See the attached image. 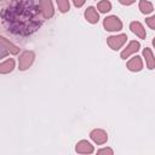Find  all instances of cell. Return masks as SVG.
Segmentation results:
<instances>
[{
  "label": "cell",
  "instance_id": "1",
  "mask_svg": "<svg viewBox=\"0 0 155 155\" xmlns=\"http://www.w3.org/2000/svg\"><path fill=\"white\" fill-rule=\"evenodd\" d=\"M103 25H104L105 30H108V31H117V30L122 29V22L116 16L105 17L103 21Z\"/></svg>",
  "mask_w": 155,
  "mask_h": 155
},
{
  "label": "cell",
  "instance_id": "2",
  "mask_svg": "<svg viewBox=\"0 0 155 155\" xmlns=\"http://www.w3.org/2000/svg\"><path fill=\"white\" fill-rule=\"evenodd\" d=\"M34 58H35V53H34L33 51H24V52L19 56V62H18L19 70H25V69H28V68L33 64Z\"/></svg>",
  "mask_w": 155,
  "mask_h": 155
},
{
  "label": "cell",
  "instance_id": "3",
  "mask_svg": "<svg viewBox=\"0 0 155 155\" xmlns=\"http://www.w3.org/2000/svg\"><path fill=\"white\" fill-rule=\"evenodd\" d=\"M127 40V36L126 34H120V35H113V36H109L107 39V44L108 46L111 48V50H119Z\"/></svg>",
  "mask_w": 155,
  "mask_h": 155
},
{
  "label": "cell",
  "instance_id": "4",
  "mask_svg": "<svg viewBox=\"0 0 155 155\" xmlns=\"http://www.w3.org/2000/svg\"><path fill=\"white\" fill-rule=\"evenodd\" d=\"M0 41H1V50H2L1 57H5L7 52H8V53H12V54H17V53L19 52V47L16 46V45H13L12 42H10L6 38L1 36V38H0Z\"/></svg>",
  "mask_w": 155,
  "mask_h": 155
},
{
  "label": "cell",
  "instance_id": "5",
  "mask_svg": "<svg viewBox=\"0 0 155 155\" xmlns=\"http://www.w3.org/2000/svg\"><path fill=\"white\" fill-rule=\"evenodd\" d=\"M39 8L44 18H51L54 13L51 0H39Z\"/></svg>",
  "mask_w": 155,
  "mask_h": 155
},
{
  "label": "cell",
  "instance_id": "6",
  "mask_svg": "<svg viewBox=\"0 0 155 155\" xmlns=\"http://www.w3.org/2000/svg\"><path fill=\"white\" fill-rule=\"evenodd\" d=\"M90 137L91 139L97 143V144H104L107 140H108V134L104 130H101V128H96L93 131H91L90 133Z\"/></svg>",
  "mask_w": 155,
  "mask_h": 155
},
{
  "label": "cell",
  "instance_id": "7",
  "mask_svg": "<svg viewBox=\"0 0 155 155\" xmlns=\"http://www.w3.org/2000/svg\"><path fill=\"white\" fill-rule=\"evenodd\" d=\"M75 150L79 154H91V153H93V145L87 140H80L76 144Z\"/></svg>",
  "mask_w": 155,
  "mask_h": 155
},
{
  "label": "cell",
  "instance_id": "8",
  "mask_svg": "<svg viewBox=\"0 0 155 155\" xmlns=\"http://www.w3.org/2000/svg\"><path fill=\"white\" fill-rule=\"evenodd\" d=\"M139 50V42L138 41H131L128 45H127V47L121 52V58L122 59H126V58H128L131 54H133L134 52H137Z\"/></svg>",
  "mask_w": 155,
  "mask_h": 155
},
{
  "label": "cell",
  "instance_id": "9",
  "mask_svg": "<svg viewBox=\"0 0 155 155\" xmlns=\"http://www.w3.org/2000/svg\"><path fill=\"white\" fill-rule=\"evenodd\" d=\"M85 18H86L87 22H90L91 24H94V23L98 22L99 15H98L97 10H96L93 6H90V7H87L86 11H85Z\"/></svg>",
  "mask_w": 155,
  "mask_h": 155
},
{
  "label": "cell",
  "instance_id": "10",
  "mask_svg": "<svg viewBox=\"0 0 155 155\" xmlns=\"http://www.w3.org/2000/svg\"><path fill=\"white\" fill-rule=\"evenodd\" d=\"M130 29H131V31H132L133 34H136L138 38L145 39V36H147L145 29H144V27H143L139 22H132V23L130 24Z\"/></svg>",
  "mask_w": 155,
  "mask_h": 155
},
{
  "label": "cell",
  "instance_id": "11",
  "mask_svg": "<svg viewBox=\"0 0 155 155\" xmlns=\"http://www.w3.org/2000/svg\"><path fill=\"white\" fill-rule=\"evenodd\" d=\"M142 68H143V62H142V58L138 56L133 57L131 61L127 62V69L131 71H140Z\"/></svg>",
  "mask_w": 155,
  "mask_h": 155
},
{
  "label": "cell",
  "instance_id": "12",
  "mask_svg": "<svg viewBox=\"0 0 155 155\" xmlns=\"http://www.w3.org/2000/svg\"><path fill=\"white\" fill-rule=\"evenodd\" d=\"M143 56L145 58V62H147V67L148 69H154L155 68V58H154V54L151 52L150 48H144L143 50Z\"/></svg>",
  "mask_w": 155,
  "mask_h": 155
},
{
  "label": "cell",
  "instance_id": "13",
  "mask_svg": "<svg viewBox=\"0 0 155 155\" xmlns=\"http://www.w3.org/2000/svg\"><path fill=\"white\" fill-rule=\"evenodd\" d=\"M13 68H15V61L12 58H8V59H6L5 62H2L0 64V73L1 74H7V73L12 71Z\"/></svg>",
  "mask_w": 155,
  "mask_h": 155
},
{
  "label": "cell",
  "instance_id": "14",
  "mask_svg": "<svg viewBox=\"0 0 155 155\" xmlns=\"http://www.w3.org/2000/svg\"><path fill=\"white\" fill-rule=\"evenodd\" d=\"M139 10L142 13L148 15V13L153 12V5H151V2H149L147 0H140L139 1Z\"/></svg>",
  "mask_w": 155,
  "mask_h": 155
},
{
  "label": "cell",
  "instance_id": "15",
  "mask_svg": "<svg viewBox=\"0 0 155 155\" xmlns=\"http://www.w3.org/2000/svg\"><path fill=\"white\" fill-rule=\"evenodd\" d=\"M97 8H98V11H99V12L105 13V12H109V11L111 10V4H110L108 0H102V1H99V2H98Z\"/></svg>",
  "mask_w": 155,
  "mask_h": 155
},
{
  "label": "cell",
  "instance_id": "16",
  "mask_svg": "<svg viewBox=\"0 0 155 155\" xmlns=\"http://www.w3.org/2000/svg\"><path fill=\"white\" fill-rule=\"evenodd\" d=\"M56 2H57V6H58V10H59L62 13L69 11V8H70L69 0H56Z\"/></svg>",
  "mask_w": 155,
  "mask_h": 155
},
{
  "label": "cell",
  "instance_id": "17",
  "mask_svg": "<svg viewBox=\"0 0 155 155\" xmlns=\"http://www.w3.org/2000/svg\"><path fill=\"white\" fill-rule=\"evenodd\" d=\"M145 23L151 28V29H155V15L151 16V17H148L145 19Z\"/></svg>",
  "mask_w": 155,
  "mask_h": 155
},
{
  "label": "cell",
  "instance_id": "18",
  "mask_svg": "<svg viewBox=\"0 0 155 155\" xmlns=\"http://www.w3.org/2000/svg\"><path fill=\"white\" fill-rule=\"evenodd\" d=\"M97 154H109V155H111L113 154V150L110 149V148H104V149H101V150H98L97 151Z\"/></svg>",
  "mask_w": 155,
  "mask_h": 155
},
{
  "label": "cell",
  "instance_id": "19",
  "mask_svg": "<svg viewBox=\"0 0 155 155\" xmlns=\"http://www.w3.org/2000/svg\"><path fill=\"white\" fill-rule=\"evenodd\" d=\"M86 0H73V4L75 7H81L84 4H85Z\"/></svg>",
  "mask_w": 155,
  "mask_h": 155
},
{
  "label": "cell",
  "instance_id": "20",
  "mask_svg": "<svg viewBox=\"0 0 155 155\" xmlns=\"http://www.w3.org/2000/svg\"><path fill=\"white\" fill-rule=\"evenodd\" d=\"M134 1H136V0H119V2H120V4L126 5V6H127V5H131V4H133Z\"/></svg>",
  "mask_w": 155,
  "mask_h": 155
},
{
  "label": "cell",
  "instance_id": "21",
  "mask_svg": "<svg viewBox=\"0 0 155 155\" xmlns=\"http://www.w3.org/2000/svg\"><path fill=\"white\" fill-rule=\"evenodd\" d=\"M153 45H154V47H155V38H154V40H153Z\"/></svg>",
  "mask_w": 155,
  "mask_h": 155
}]
</instances>
